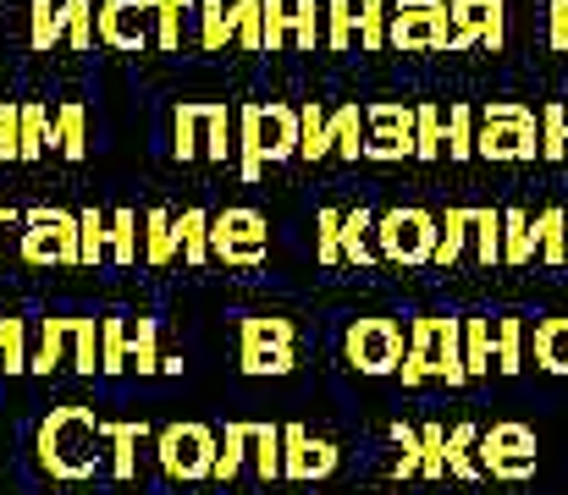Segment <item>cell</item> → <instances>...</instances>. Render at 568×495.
<instances>
[{
    "label": "cell",
    "mask_w": 568,
    "mask_h": 495,
    "mask_svg": "<svg viewBox=\"0 0 568 495\" xmlns=\"http://www.w3.org/2000/svg\"><path fill=\"white\" fill-rule=\"evenodd\" d=\"M100 446H105V419L83 402H61L39 419V435H33V452H39V468L61 485H78L100 468Z\"/></svg>",
    "instance_id": "1"
},
{
    "label": "cell",
    "mask_w": 568,
    "mask_h": 495,
    "mask_svg": "<svg viewBox=\"0 0 568 495\" xmlns=\"http://www.w3.org/2000/svg\"><path fill=\"white\" fill-rule=\"evenodd\" d=\"M298 161V111L282 100H254L237 111V176L260 182L265 165Z\"/></svg>",
    "instance_id": "2"
},
{
    "label": "cell",
    "mask_w": 568,
    "mask_h": 495,
    "mask_svg": "<svg viewBox=\"0 0 568 495\" xmlns=\"http://www.w3.org/2000/svg\"><path fill=\"white\" fill-rule=\"evenodd\" d=\"M403 391L425 385V380H447V385H469L464 369V320L453 314H419L408 326V358H403Z\"/></svg>",
    "instance_id": "3"
},
{
    "label": "cell",
    "mask_w": 568,
    "mask_h": 495,
    "mask_svg": "<svg viewBox=\"0 0 568 495\" xmlns=\"http://www.w3.org/2000/svg\"><path fill=\"white\" fill-rule=\"evenodd\" d=\"M475 155L491 165H525L541 161V116L519 100H491L480 111V138H475Z\"/></svg>",
    "instance_id": "4"
},
{
    "label": "cell",
    "mask_w": 568,
    "mask_h": 495,
    "mask_svg": "<svg viewBox=\"0 0 568 495\" xmlns=\"http://www.w3.org/2000/svg\"><path fill=\"white\" fill-rule=\"evenodd\" d=\"M22 265L44 270V265H83V231H78V209H55V204H33L22 209V243H17Z\"/></svg>",
    "instance_id": "5"
},
{
    "label": "cell",
    "mask_w": 568,
    "mask_h": 495,
    "mask_svg": "<svg viewBox=\"0 0 568 495\" xmlns=\"http://www.w3.org/2000/svg\"><path fill=\"white\" fill-rule=\"evenodd\" d=\"M436 237H442V215L419 209V204H397L376 215V254L392 265H430L436 259Z\"/></svg>",
    "instance_id": "6"
},
{
    "label": "cell",
    "mask_w": 568,
    "mask_h": 495,
    "mask_svg": "<svg viewBox=\"0 0 568 495\" xmlns=\"http://www.w3.org/2000/svg\"><path fill=\"white\" fill-rule=\"evenodd\" d=\"M298 326L282 314H243L237 320V369L243 374H293Z\"/></svg>",
    "instance_id": "7"
},
{
    "label": "cell",
    "mask_w": 568,
    "mask_h": 495,
    "mask_svg": "<svg viewBox=\"0 0 568 495\" xmlns=\"http://www.w3.org/2000/svg\"><path fill=\"white\" fill-rule=\"evenodd\" d=\"M215 457H221V435L210 424H166L155 435V463L166 479L178 485H193V479H210L215 474Z\"/></svg>",
    "instance_id": "8"
},
{
    "label": "cell",
    "mask_w": 568,
    "mask_h": 495,
    "mask_svg": "<svg viewBox=\"0 0 568 495\" xmlns=\"http://www.w3.org/2000/svg\"><path fill=\"white\" fill-rule=\"evenodd\" d=\"M210 248H215L221 265L254 270V265H265V254H271V226H265L260 209L232 204V209H221V215L210 220Z\"/></svg>",
    "instance_id": "9"
},
{
    "label": "cell",
    "mask_w": 568,
    "mask_h": 495,
    "mask_svg": "<svg viewBox=\"0 0 568 495\" xmlns=\"http://www.w3.org/2000/svg\"><path fill=\"white\" fill-rule=\"evenodd\" d=\"M453 44V6L447 0H392V50H447Z\"/></svg>",
    "instance_id": "10"
},
{
    "label": "cell",
    "mask_w": 568,
    "mask_h": 495,
    "mask_svg": "<svg viewBox=\"0 0 568 495\" xmlns=\"http://www.w3.org/2000/svg\"><path fill=\"white\" fill-rule=\"evenodd\" d=\"M475 457H480V468H486L491 479H508V485H519V479H530V474H536V430H530V424H514V419H503V424L480 430V446H475Z\"/></svg>",
    "instance_id": "11"
},
{
    "label": "cell",
    "mask_w": 568,
    "mask_h": 495,
    "mask_svg": "<svg viewBox=\"0 0 568 495\" xmlns=\"http://www.w3.org/2000/svg\"><path fill=\"white\" fill-rule=\"evenodd\" d=\"M343 358L359 369V374H397L403 358H408V341H403V326L397 320H354L348 336H343Z\"/></svg>",
    "instance_id": "12"
},
{
    "label": "cell",
    "mask_w": 568,
    "mask_h": 495,
    "mask_svg": "<svg viewBox=\"0 0 568 495\" xmlns=\"http://www.w3.org/2000/svg\"><path fill=\"white\" fill-rule=\"evenodd\" d=\"M414 105H403V100H381V105H365V127H371V138H365V161L376 165H392V161H408L414 155Z\"/></svg>",
    "instance_id": "13"
},
{
    "label": "cell",
    "mask_w": 568,
    "mask_h": 495,
    "mask_svg": "<svg viewBox=\"0 0 568 495\" xmlns=\"http://www.w3.org/2000/svg\"><path fill=\"white\" fill-rule=\"evenodd\" d=\"M94 28H100V44L144 55L155 44V0H100Z\"/></svg>",
    "instance_id": "14"
},
{
    "label": "cell",
    "mask_w": 568,
    "mask_h": 495,
    "mask_svg": "<svg viewBox=\"0 0 568 495\" xmlns=\"http://www.w3.org/2000/svg\"><path fill=\"white\" fill-rule=\"evenodd\" d=\"M332 474H337V441L310 435L304 424H282V479L315 485V479H332Z\"/></svg>",
    "instance_id": "15"
},
{
    "label": "cell",
    "mask_w": 568,
    "mask_h": 495,
    "mask_svg": "<svg viewBox=\"0 0 568 495\" xmlns=\"http://www.w3.org/2000/svg\"><path fill=\"white\" fill-rule=\"evenodd\" d=\"M447 6H453V44H447V55L475 50V44L503 50V39H508V6L503 0H447Z\"/></svg>",
    "instance_id": "16"
},
{
    "label": "cell",
    "mask_w": 568,
    "mask_h": 495,
    "mask_svg": "<svg viewBox=\"0 0 568 495\" xmlns=\"http://www.w3.org/2000/svg\"><path fill=\"white\" fill-rule=\"evenodd\" d=\"M72 358V320H28V374H55Z\"/></svg>",
    "instance_id": "17"
},
{
    "label": "cell",
    "mask_w": 568,
    "mask_h": 495,
    "mask_svg": "<svg viewBox=\"0 0 568 495\" xmlns=\"http://www.w3.org/2000/svg\"><path fill=\"white\" fill-rule=\"evenodd\" d=\"M150 441V424L139 419H105V446H111V474L128 485L133 474H139V446Z\"/></svg>",
    "instance_id": "18"
},
{
    "label": "cell",
    "mask_w": 568,
    "mask_h": 495,
    "mask_svg": "<svg viewBox=\"0 0 568 495\" xmlns=\"http://www.w3.org/2000/svg\"><path fill=\"white\" fill-rule=\"evenodd\" d=\"M381 254H376V209H348L343 215V265H376Z\"/></svg>",
    "instance_id": "19"
},
{
    "label": "cell",
    "mask_w": 568,
    "mask_h": 495,
    "mask_svg": "<svg viewBox=\"0 0 568 495\" xmlns=\"http://www.w3.org/2000/svg\"><path fill=\"white\" fill-rule=\"evenodd\" d=\"M204 116H210V100H183L172 111V155L178 161H199L204 155Z\"/></svg>",
    "instance_id": "20"
},
{
    "label": "cell",
    "mask_w": 568,
    "mask_h": 495,
    "mask_svg": "<svg viewBox=\"0 0 568 495\" xmlns=\"http://www.w3.org/2000/svg\"><path fill=\"white\" fill-rule=\"evenodd\" d=\"M183 254H178V215L172 209H150L144 215V265H155V270H166V265H178Z\"/></svg>",
    "instance_id": "21"
},
{
    "label": "cell",
    "mask_w": 568,
    "mask_h": 495,
    "mask_svg": "<svg viewBox=\"0 0 568 495\" xmlns=\"http://www.w3.org/2000/svg\"><path fill=\"white\" fill-rule=\"evenodd\" d=\"M469 243H475V209H447L442 215V237H436V270H453L464 254H469Z\"/></svg>",
    "instance_id": "22"
},
{
    "label": "cell",
    "mask_w": 568,
    "mask_h": 495,
    "mask_svg": "<svg viewBox=\"0 0 568 495\" xmlns=\"http://www.w3.org/2000/svg\"><path fill=\"white\" fill-rule=\"evenodd\" d=\"M530 259H541L536 215L530 209H503V265H530Z\"/></svg>",
    "instance_id": "23"
},
{
    "label": "cell",
    "mask_w": 568,
    "mask_h": 495,
    "mask_svg": "<svg viewBox=\"0 0 568 495\" xmlns=\"http://www.w3.org/2000/svg\"><path fill=\"white\" fill-rule=\"evenodd\" d=\"M50 149L67 155V161H83L89 155V111L78 100L55 105V138H50Z\"/></svg>",
    "instance_id": "24"
},
{
    "label": "cell",
    "mask_w": 568,
    "mask_h": 495,
    "mask_svg": "<svg viewBox=\"0 0 568 495\" xmlns=\"http://www.w3.org/2000/svg\"><path fill=\"white\" fill-rule=\"evenodd\" d=\"M332 155V111L321 100L298 105V161H326Z\"/></svg>",
    "instance_id": "25"
},
{
    "label": "cell",
    "mask_w": 568,
    "mask_h": 495,
    "mask_svg": "<svg viewBox=\"0 0 568 495\" xmlns=\"http://www.w3.org/2000/svg\"><path fill=\"white\" fill-rule=\"evenodd\" d=\"M210 220H215L210 209H183V215H178V254H183L189 270L215 259V248H210Z\"/></svg>",
    "instance_id": "26"
},
{
    "label": "cell",
    "mask_w": 568,
    "mask_h": 495,
    "mask_svg": "<svg viewBox=\"0 0 568 495\" xmlns=\"http://www.w3.org/2000/svg\"><path fill=\"white\" fill-rule=\"evenodd\" d=\"M464 369H469V380H486L497 369V326L491 320H464Z\"/></svg>",
    "instance_id": "27"
},
{
    "label": "cell",
    "mask_w": 568,
    "mask_h": 495,
    "mask_svg": "<svg viewBox=\"0 0 568 495\" xmlns=\"http://www.w3.org/2000/svg\"><path fill=\"white\" fill-rule=\"evenodd\" d=\"M365 138H371L365 111H359V105H337V111H332V155L365 161Z\"/></svg>",
    "instance_id": "28"
},
{
    "label": "cell",
    "mask_w": 568,
    "mask_h": 495,
    "mask_svg": "<svg viewBox=\"0 0 568 495\" xmlns=\"http://www.w3.org/2000/svg\"><path fill=\"white\" fill-rule=\"evenodd\" d=\"M414 161H442L447 155V111L442 105H414Z\"/></svg>",
    "instance_id": "29"
},
{
    "label": "cell",
    "mask_w": 568,
    "mask_h": 495,
    "mask_svg": "<svg viewBox=\"0 0 568 495\" xmlns=\"http://www.w3.org/2000/svg\"><path fill=\"white\" fill-rule=\"evenodd\" d=\"M248 446H254V424H243V419H232L226 424V435H221V457H215V485H232L237 474H243V463H248Z\"/></svg>",
    "instance_id": "30"
},
{
    "label": "cell",
    "mask_w": 568,
    "mask_h": 495,
    "mask_svg": "<svg viewBox=\"0 0 568 495\" xmlns=\"http://www.w3.org/2000/svg\"><path fill=\"white\" fill-rule=\"evenodd\" d=\"M133 369V330L122 314H105L100 320V374H122Z\"/></svg>",
    "instance_id": "31"
},
{
    "label": "cell",
    "mask_w": 568,
    "mask_h": 495,
    "mask_svg": "<svg viewBox=\"0 0 568 495\" xmlns=\"http://www.w3.org/2000/svg\"><path fill=\"white\" fill-rule=\"evenodd\" d=\"M199 44L204 50L237 44V11H232V0H199Z\"/></svg>",
    "instance_id": "32"
},
{
    "label": "cell",
    "mask_w": 568,
    "mask_h": 495,
    "mask_svg": "<svg viewBox=\"0 0 568 495\" xmlns=\"http://www.w3.org/2000/svg\"><path fill=\"white\" fill-rule=\"evenodd\" d=\"M475 446H480V424H453L447 430V474L453 479H480L486 474L480 457H475Z\"/></svg>",
    "instance_id": "33"
},
{
    "label": "cell",
    "mask_w": 568,
    "mask_h": 495,
    "mask_svg": "<svg viewBox=\"0 0 568 495\" xmlns=\"http://www.w3.org/2000/svg\"><path fill=\"white\" fill-rule=\"evenodd\" d=\"M536 369L568 374V314H552L536 326Z\"/></svg>",
    "instance_id": "34"
},
{
    "label": "cell",
    "mask_w": 568,
    "mask_h": 495,
    "mask_svg": "<svg viewBox=\"0 0 568 495\" xmlns=\"http://www.w3.org/2000/svg\"><path fill=\"white\" fill-rule=\"evenodd\" d=\"M237 155V122H232V111L221 105V100H210V116H204V161L226 165Z\"/></svg>",
    "instance_id": "35"
},
{
    "label": "cell",
    "mask_w": 568,
    "mask_h": 495,
    "mask_svg": "<svg viewBox=\"0 0 568 495\" xmlns=\"http://www.w3.org/2000/svg\"><path fill=\"white\" fill-rule=\"evenodd\" d=\"M50 138H55V111L22 100V161H44L50 155Z\"/></svg>",
    "instance_id": "36"
},
{
    "label": "cell",
    "mask_w": 568,
    "mask_h": 495,
    "mask_svg": "<svg viewBox=\"0 0 568 495\" xmlns=\"http://www.w3.org/2000/svg\"><path fill=\"white\" fill-rule=\"evenodd\" d=\"M475 138H480V111L475 105H447V161H475Z\"/></svg>",
    "instance_id": "37"
},
{
    "label": "cell",
    "mask_w": 568,
    "mask_h": 495,
    "mask_svg": "<svg viewBox=\"0 0 568 495\" xmlns=\"http://www.w3.org/2000/svg\"><path fill=\"white\" fill-rule=\"evenodd\" d=\"M61 39H67L61 0H28V44H33V50H55Z\"/></svg>",
    "instance_id": "38"
},
{
    "label": "cell",
    "mask_w": 568,
    "mask_h": 495,
    "mask_svg": "<svg viewBox=\"0 0 568 495\" xmlns=\"http://www.w3.org/2000/svg\"><path fill=\"white\" fill-rule=\"evenodd\" d=\"M248 468L254 479H282V424H254V446H248Z\"/></svg>",
    "instance_id": "39"
},
{
    "label": "cell",
    "mask_w": 568,
    "mask_h": 495,
    "mask_svg": "<svg viewBox=\"0 0 568 495\" xmlns=\"http://www.w3.org/2000/svg\"><path fill=\"white\" fill-rule=\"evenodd\" d=\"M326 44V0H293V50L315 55Z\"/></svg>",
    "instance_id": "40"
},
{
    "label": "cell",
    "mask_w": 568,
    "mask_h": 495,
    "mask_svg": "<svg viewBox=\"0 0 568 495\" xmlns=\"http://www.w3.org/2000/svg\"><path fill=\"white\" fill-rule=\"evenodd\" d=\"M189 11H199V0H155V50H166V55L183 50Z\"/></svg>",
    "instance_id": "41"
},
{
    "label": "cell",
    "mask_w": 568,
    "mask_h": 495,
    "mask_svg": "<svg viewBox=\"0 0 568 495\" xmlns=\"http://www.w3.org/2000/svg\"><path fill=\"white\" fill-rule=\"evenodd\" d=\"M475 265L491 270L503 265V209H475V243H469Z\"/></svg>",
    "instance_id": "42"
},
{
    "label": "cell",
    "mask_w": 568,
    "mask_h": 495,
    "mask_svg": "<svg viewBox=\"0 0 568 495\" xmlns=\"http://www.w3.org/2000/svg\"><path fill=\"white\" fill-rule=\"evenodd\" d=\"M392 446H397V463H392V474L397 479H414V474H425V435L414 430V424H403V419H392Z\"/></svg>",
    "instance_id": "43"
},
{
    "label": "cell",
    "mask_w": 568,
    "mask_h": 495,
    "mask_svg": "<svg viewBox=\"0 0 568 495\" xmlns=\"http://www.w3.org/2000/svg\"><path fill=\"white\" fill-rule=\"evenodd\" d=\"M359 50H392V0H359Z\"/></svg>",
    "instance_id": "44"
},
{
    "label": "cell",
    "mask_w": 568,
    "mask_h": 495,
    "mask_svg": "<svg viewBox=\"0 0 568 495\" xmlns=\"http://www.w3.org/2000/svg\"><path fill=\"white\" fill-rule=\"evenodd\" d=\"M78 231H83V265L94 270L100 259H111V215L105 209H78Z\"/></svg>",
    "instance_id": "45"
},
{
    "label": "cell",
    "mask_w": 568,
    "mask_h": 495,
    "mask_svg": "<svg viewBox=\"0 0 568 495\" xmlns=\"http://www.w3.org/2000/svg\"><path fill=\"white\" fill-rule=\"evenodd\" d=\"M111 259L116 265H139L144 259V237H139V215L133 209H111Z\"/></svg>",
    "instance_id": "46"
},
{
    "label": "cell",
    "mask_w": 568,
    "mask_h": 495,
    "mask_svg": "<svg viewBox=\"0 0 568 495\" xmlns=\"http://www.w3.org/2000/svg\"><path fill=\"white\" fill-rule=\"evenodd\" d=\"M354 44H359V6L326 0V50H354Z\"/></svg>",
    "instance_id": "47"
},
{
    "label": "cell",
    "mask_w": 568,
    "mask_h": 495,
    "mask_svg": "<svg viewBox=\"0 0 568 495\" xmlns=\"http://www.w3.org/2000/svg\"><path fill=\"white\" fill-rule=\"evenodd\" d=\"M568 209H541L536 215V243H541V265H564L568 259V226H564Z\"/></svg>",
    "instance_id": "48"
},
{
    "label": "cell",
    "mask_w": 568,
    "mask_h": 495,
    "mask_svg": "<svg viewBox=\"0 0 568 495\" xmlns=\"http://www.w3.org/2000/svg\"><path fill=\"white\" fill-rule=\"evenodd\" d=\"M343 215L348 209H315V259L343 265Z\"/></svg>",
    "instance_id": "49"
},
{
    "label": "cell",
    "mask_w": 568,
    "mask_h": 495,
    "mask_svg": "<svg viewBox=\"0 0 568 495\" xmlns=\"http://www.w3.org/2000/svg\"><path fill=\"white\" fill-rule=\"evenodd\" d=\"M497 369L503 374H519L525 369V320L519 314H503L497 320Z\"/></svg>",
    "instance_id": "50"
},
{
    "label": "cell",
    "mask_w": 568,
    "mask_h": 495,
    "mask_svg": "<svg viewBox=\"0 0 568 495\" xmlns=\"http://www.w3.org/2000/svg\"><path fill=\"white\" fill-rule=\"evenodd\" d=\"M94 0H61V17H67V44L72 50H94V39H100V28H94Z\"/></svg>",
    "instance_id": "51"
},
{
    "label": "cell",
    "mask_w": 568,
    "mask_h": 495,
    "mask_svg": "<svg viewBox=\"0 0 568 495\" xmlns=\"http://www.w3.org/2000/svg\"><path fill=\"white\" fill-rule=\"evenodd\" d=\"M0 369L28 374V320H17V314L0 320Z\"/></svg>",
    "instance_id": "52"
},
{
    "label": "cell",
    "mask_w": 568,
    "mask_h": 495,
    "mask_svg": "<svg viewBox=\"0 0 568 495\" xmlns=\"http://www.w3.org/2000/svg\"><path fill=\"white\" fill-rule=\"evenodd\" d=\"M78 374H100V320H72V358Z\"/></svg>",
    "instance_id": "53"
},
{
    "label": "cell",
    "mask_w": 568,
    "mask_h": 495,
    "mask_svg": "<svg viewBox=\"0 0 568 495\" xmlns=\"http://www.w3.org/2000/svg\"><path fill=\"white\" fill-rule=\"evenodd\" d=\"M161 320H139L133 326V369L139 374H161Z\"/></svg>",
    "instance_id": "54"
},
{
    "label": "cell",
    "mask_w": 568,
    "mask_h": 495,
    "mask_svg": "<svg viewBox=\"0 0 568 495\" xmlns=\"http://www.w3.org/2000/svg\"><path fill=\"white\" fill-rule=\"evenodd\" d=\"M541 161H568V105H541Z\"/></svg>",
    "instance_id": "55"
},
{
    "label": "cell",
    "mask_w": 568,
    "mask_h": 495,
    "mask_svg": "<svg viewBox=\"0 0 568 495\" xmlns=\"http://www.w3.org/2000/svg\"><path fill=\"white\" fill-rule=\"evenodd\" d=\"M293 44V0H265V55Z\"/></svg>",
    "instance_id": "56"
},
{
    "label": "cell",
    "mask_w": 568,
    "mask_h": 495,
    "mask_svg": "<svg viewBox=\"0 0 568 495\" xmlns=\"http://www.w3.org/2000/svg\"><path fill=\"white\" fill-rule=\"evenodd\" d=\"M232 11H237V44L265 50V0H232Z\"/></svg>",
    "instance_id": "57"
},
{
    "label": "cell",
    "mask_w": 568,
    "mask_h": 495,
    "mask_svg": "<svg viewBox=\"0 0 568 495\" xmlns=\"http://www.w3.org/2000/svg\"><path fill=\"white\" fill-rule=\"evenodd\" d=\"M0 161H22V105L0 100Z\"/></svg>",
    "instance_id": "58"
},
{
    "label": "cell",
    "mask_w": 568,
    "mask_h": 495,
    "mask_svg": "<svg viewBox=\"0 0 568 495\" xmlns=\"http://www.w3.org/2000/svg\"><path fill=\"white\" fill-rule=\"evenodd\" d=\"M419 435H425V479H447V430L419 424Z\"/></svg>",
    "instance_id": "59"
},
{
    "label": "cell",
    "mask_w": 568,
    "mask_h": 495,
    "mask_svg": "<svg viewBox=\"0 0 568 495\" xmlns=\"http://www.w3.org/2000/svg\"><path fill=\"white\" fill-rule=\"evenodd\" d=\"M547 44L568 50V0H547Z\"/></svg>",
    "instance_id": "60"
},
{
    "label": "cell",
    "mask_w": 568,
    "mask_h": 495,
    "mask_svg": "<svg viewBox=\"0 0 568 495\" xmlns=\"http://www.w3.org/2000/svg\"><path fill=\"white\" fill-rule=\"evenodd\" d=\"M17 220H22L17 209H0V259H6V226H17Z\"/></svg>",
    "instance_id": "61"
},
{
    "label": "cell",
    "mask_w": 568,
    "mask_h": 495,
    "mask_svg": "<svg viewBox=\"0 0 568 495\" xmlns=\"http://www.w3.org/2000/svg\"><path fill=\"white\" fill-rule=\"evenodd\" d=\"M161 374H183V352H166L161 358Z\"/></svg>",
    "instance_id": "62"
},
{
    "label": "cell",
    "mask_w": 568,
    "mask_h": 495,
    "mask_svg": "<svg viewBox=\"0 0 568 495\" xmlns=\"http://www.w3.org/2000/svg\"><path fill=\"white\" fill-rule=\"evenodd\" d=\"M564 226H568V215H564Z\"/></svg>",
    "instance_id": "63"
}]
</instances>
